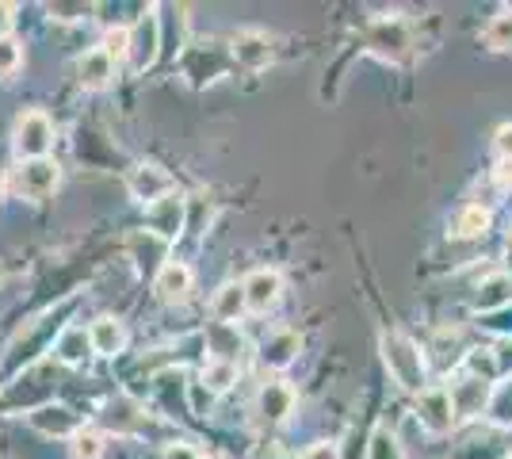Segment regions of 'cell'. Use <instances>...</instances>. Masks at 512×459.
<instances>
[{
    "mask_svg": "<svg viewBox=\"0 0 512 459\" xmlns=\"http://www.w3.org/2000/svg\"><path fill=\"white\" fill-rule=\"evenodd\" d=\"M54 146V123L46 119V111H23L12 131V150L20 161H39Z\"/></svg>",
    "mask_w": 512,
    "mask_h": 459,
    "instance_id": "2",
    "label": "cell"
},
{
    "mask_svg": "<svg viewBox=\"0 0 512 459\" xmlns=\"http://www.w3.org/2000/svg\"><path fill=\"white\" fill-rule=\"evenodd\" d=\"M486 417H490L497 429H512V379H501V383L490 391Z\"/></svg>",
    "mask_w": 512,
    "mask_h": 459,
    "instance_id": "22",
    "label": "cell"
},
{
    "mask_svg": "<svg viewBox=\"0 0 512 459\" xmlns=\"http://www.w3.org/2000/svg\"><path fill=\"white\" fill-rule=\"evenodd\" d=\"M234 383H237V364H230V360H211L203 368V387L211 394H226Z\"/></svg>",
    "mask_w": 512,
    "mask_h": 459,
    "instance_id": "26",
    "label": "cell"
},
{
    "mask_svg": "<svg viewBox=\"0 0 512 459\" xmlns=\"http://www.w3.org/2000/svg\"><path fill=\"white\" fill-rule=\"evenodd\" d=\"M367 459H406V448L398 433H390L386 425H379L371 437H367Z\"/></svg>",
    "mask_w": 512,
    "mask_h": 459,
    "instance_id": "23",
    "label": "cell"
},
{
    "mask_svg": "<svg viewBox=\"0 0 512 459\" xmlns=\"http://www.w3.org/2000/svg\"><path fill=\"white\" fill-rule=\"evenodd\" d=\"M207 345H211L214 360H230V364H234V356H230V352L241 349V337H237L234 326H222V322H214V326L207 329Z\"/></svg>",
    "mask_w": 512,
    "mask_h": 459,
    "instance_id": "25",
    "label": "cell"
},
{
    "mask_svg": "<svg viewBox=\"0 0 512 459\" xmlns=\"http://www.w3.org/2000/svg\"><path fill=\"white\" fill-rule=\"evenodd\" d=\"M0 196H4V176H0Z\"/></svg>",
    "mask_w": 512,
    "mask_h": 459,
    "instance_id": "37",
    "label": "cell"
},
{
    "mask_svg": "<svg viewBox=\"0 0 512 459\" xmlns=\"http://www.w3.org/2000/svg\"><path fill=\"white\" fill-rule=\"evenodd\" d=\"M153 291H157L161 303H180V299H188V291H192V268L184 261L161 264V272H157V280H153Z\"/></svg>",
    "mask_w": 512,
    "mask_h": 459,
    "instance_id": "11",
    "label": "cell"
},
{
    "mask_svg": "<svg viewBox=\"0 0 512 459\" xmlns=\"http://www.w3.org/2000/svg\"><path fill=\"white\" fill-rule=\"evenodd\" d=\"M256 410H260L264 421H287V417L295 414V391H291L287 383H268V387L260 391Z\"/></svg>",
    "mask_w": 512,
    "mask_h": 459,
    "instance_id": "18",
    "label": "cell"
},
{
    "mask_svg": "<svg viewBox=\"0 0 512 459\" xmlns=\"http://www.w3.org/2000/svg\"><path fill=\"white\" fill-rule=\"evenodd\" d=\"M27 425L31 429H39L43 437H77L81 433V421L77 414L69 410V406H39V410H31L27 414Z\"/></svg>",
    "mask_w": 512,
    "mask_h": 459,
    "instance_id": "10",
    "label": "cell"
},
{
    "mask_svg": "<svg viewBox=\"0 0 512 459\" xmlns=\"http://www.w3.org/2000/svg\"><path fill=\"white\" fill-rule=\"evenodd\" d=\"M8 23H12V8L8 4H0V39H8L4 31H8Z\"/></svg>",
    "mask_w": 512,
    "mask_h": 459,
    "instance_id": "35",
    "label": "cell"
},
{
    "mask_svg": "<svg viewBox=\"0 0 512 459\" xmlns=\"http://www.w3.org/2000/svg\"><path fill=\"white\" fill-rule=\"evenodd\" d=\"M279 291H283V280H279L276 268H256L245 280V303L253 314H268L279 303Z\"/></svg>",
    "mask_w": 512,
    "mask_h": 459,
    "instance_id": "9",
    "label": "cell"
},
{
    "mask_svg": "<svg viewBox=\"0 0 512 459\" xmlns=\"http://www.w3.org/2000/svg\"><path fill=\"white\" fill-rule=\"evenodd\" d=\"M467 375L470 379H482V383H497L501 379V364H497V352L493 349H474L467 356Z\"/></svg>",
    "mask_w": 512,
    "mask_h": 459,
    "instance_id": "27",
    "label": "cell"
},
{
    "mask_svg": "<svg viewBox=\"0 0 512 459\" xmlns=\"http://www.w3.org/2000/svg\"><path fill=\"white\" fill-rule=\"evenodd\" d=\"M302 341L295 329H276L268 341H264V352H260V360L268 364V368H291L295 364V356H299Z\"/></svg>",
    "mask_w": 512,
    "mask_h": 459,
    "instance_id": "16",
    "label": "cell"
},
{
    "mask_svg": "<svg viewBox=\"0 0 512 459\" xmlns=\"http://www.w3.org/2000/svg\"><path fill=\"white\" fill-rule=\"evenodd\" d=\"M88 337H92V352L96 356H119V352L127 349V326L119 318H96L92 329H88Z\"/></svg>",
    "mask_w": 512,
    "mask_h": 459,
    "instance_id": "15",
    "label": "cell"
},
{
    "mask_svg": "<svg viewBox=\"0 0 512 459\" xmlns=\"http://www.w3.org/2000/svg\"><path fill=\"white\" fill-rule=\"evenodd\" d=\"M111 77H115V58L107 54L104 46H96V50H88L85 58H81V66H77V81L85 88H107L111 85Z\"/></svg>",
    "mask_w": 512,
    "mask_h": 459,
    "instance_id": "14",
    "label": "cell"
},
{
    "mask_svg": "<svg viewBox=\"0 0 512 459\" xmlns=\"http://www.w3.org/2000/svg\"><path fill=\"white\" fill-rule=\"evenodd\" d=\"M245 310H249V303H245V284H222L218 291H214V299H211L214 322L234 326Z\"/></svg>",
    "mask_w": 512,
    "mask_h": 459,
    "instance_id": "17",
    "label": "cell"
},
{
    "mask_svg": "<svg viewBox=\"0 0 512 459\" xmlns=\"http://www.w3.org/2000/svg\"><path fill=\"white\" fill-rule=\"evenodd\" d=\"M161 459H203V456H199V448H195V444H184V440H180V444H169Z\"/></svg>",
    "mask_w": 512,
    "mask_h": 459,
    "instance_id": "32",
    "label": "cell"
},
{
    "mask_svg": "<svg viewBox=\"0 0 512 459\" xmlns=\"http://www.w3.org/2000/svg\"><path fill=\"white\" fill-rule=\"evenodd\" d=\"M486 230H490V211H486L482 203L463 207V211L455 215V226H451V234H455V238H482Z\"/></svg>",
    "mask_w": 512,
    "mask_h": 459,
    "instance_id": "21",
    "label": "cell"
},
{
    "mask_svg": "<svg viewBox=\"0 0 512 459\" xmlns=\"http://www.w3.org/2000/svg\"><path fill=\"white\" fill-rule=\"evenodd\" d=\"M54 352H58V360H62V364H69V368L85 364L88 352H92V337H88V329L65 326L62 333H58V341H54Z\"/></svg>",
    "mask_w": 512,
    "mask_h": 459,
    "instance_id": "20",
    "label": "cell"
},
{
    "mask_svg": "<svg viewBox=\"0 0 512 459\" xmlns=\"http://www.w3.org/2000/svg\"><path fill=\"white\" fill-rule=\"evenodd\" d=\"M497 180L509 188V184H512V161H501V165H497Z\"/></svg>",
    "mask_w": 512,
    "mask_h": 459,
    "instance_id": "34",
    "label": "cell"
},
{
    "mask_svg": "<svg viewBox=\"0 0 512 459\" xmlns=\"http://www.w3.org/2000/svg\"><path fill=\"white\" fill-rule=\"evenodd\" d=\"M127 188H130V196L138 199V203L153 207L157 199L172 196V176L165 173L157 161H142V165H134V169H130Z\"/></svg>",
    "mask_w": 512,
    "mask_h": 459,
    "instance_id": "8",
    "label": "cell"
},
{
    "mask_svg": "<svg viewBox=\"0 0 512 459\" xmlns=\"http://www.w3.org/2000/svg\"><path fill=\"white\" fill-rule=\"evenodd\" d=\"M20 66H23V43L0 39V77H12Z\"/></svg>",
    "mask_w": 512,
    "mask_h": 459,
    "instance_id": "29",
    "label": "cell"
},
{
    "mask_svg": "<svg viewBox=\"0 0 512 459\" xmlns=\"http://www.w3.org/2000/svg\"><path fill=\"white\" fill-rule=\"evenodd\" d=\"M146 222H150V230L161 241H176L180 230H188V199L180 196V192L157 199L150 211H146Z\"/></svg>",
    "mask_w": 512,
    "mask_h": 459,
    "instance_id": "7",
    "label": "cell"
},
{
    "mask_svg": "<svg viewBox=\"0 0 512 459\" xmlns=\"http://www.w3.org/2000/svg\"><path fill=\"white\" fill-rule=\"evenodd\" d=\"M268 459H295V456H287V452H268Z\"/></svg>",
    "mask_w": 512,
    "mask_h": 459,
    "instance_id": "36",
    "label": "cell"
},
{
    "mask_svg": "<svg viewBox=\"0 0 512 459\" xmlns=\"http://www.w3.org/2000/svg\"><path fill=\"white\" fill-rule=\"evenodd\" d=\"M157 50H161V23H157V12H142V20L130 27V66L138 69V73H146V69L157 62Z\"/></svg>",
    "mask_w": 512,
    "mask_h": 459,
    "instance_id": "6",
    "label": "cell"
},
{
    "mask_svg": "<svg viewBox=\"0 0 512 459\" xmlns=\"http://www.w3.org/2000/svg\"><path fill=\"white\" fill-rule=\"evenodd\" d=\"M69 452H73V459H100L104 456V437L96 429H81L69 444Z\"/></svg>",
    "mask_w": 512,
    "mask_h": 459,
    "instance_id": "28",
    "label": "cell"
},
{
    "mask_svg": "<svg viewBox=\"0 0 512 459\" xmlns=\"http://www.w3.org/2000/svg\"><path fill=\"white\" fill-rule=\"evenodd\" d=\"M234 58L237 66L245 69H264L276 58V50H272V39L264 31H241L234 39Z\"/></svg>",
    "mask_w": 512,
    "mask_h": 459,
    "instance_id": "13",
    "label": "cell"
},
{
    "mask_svg": "<svg viewBox=\"0 0 512 459\" xmlns=\"http://www.w3.org/2000/svg\"><path fill=\"white\" fill-rule=\"evenodd\" d=\"M104 50L111 54V58H115V62H123V58H127V50H130V31H127V27H115V31H107Z\"/></svg>",
    "mask_w": 512,
    "mask_h": 459,
    "instance_id": "30",
    "label": "cell"
},
{
    "mask_svg": "<svg viewBox=\"0 0 512 459\" xmlns=\"http://www.w3.org/2000/svg\"><path fill=\"white\" fill-rule=\"evenodd\" d=\"M451 402H455V414L459 417H478L486 414V406H490V383H482V379H459V383H451Z\"/></svg>",
    "mask_w": 512,
    "mask_h": 459,
    "instance_id": "12",
    "label": "cell"
},
{
    "mask_svg": "<svg viewBox=\"0 0 512 459\" xmlns=\"http://www.w3.org/2000/svg\"><path fill=\"white\" fill-rule=\"evenodd\" d=\"M379 349H383L386 372L394 375V383L402 391H425V352L417 349L406 333L386 329L383 337H379Z\"/></svg>",
    "mask_w": 512,
    "mask_h": 459,
    "instance_id": "1",
    "label": "cell"
},
{
    "mask_svg": "<svg viewBox=\"0 0 512 459\" xmlns=\"http://www.w3.org/2000/svg\"><path fill=\"white\" fill-rule=\"evenodd\" d=\"M482 39L490 50H512V8H501L490 23H486V31H482Z\"/></svg>",
    "mask_w": 512,
    "mask_h": 459,
    "instance_id": "24",
    "label": "cell"
},
{
    "mask_svg": "<svg viewBox=\"0 0 512 459\" xmlns=\"http://www.w3.org/2000/svg\"><path fill=\"white\" fill-rule=\"evenodd\" d=\"M409 23L402 16H383V20H375L367 27V46L379 54V58H390V62H398L402 54L409 50Z\"/></svg>",
    "mask_w": 512,
    "mask_h": 459,
    "instance_id": "5",
    "label": "cell"
},
{
    "mask_svg": "<svg viewBox=\"0 0 512 459\" xmlns=\"http://www.w3.org/2000/svg\"><path fill=\"white\" fill-rule=\"evenodd\" d=\"M58 180H62V169H58V161H50V157H39V161H20V169H16V192L23 199H46L54 196V188H58Z\"/></svg>",
    "mask_w": 512,
    "mask_h": 459,
    "instance_id": "4",
    "label": "cell"
},
{
    "mask_svg": "<svg viewBox=\"0 0 512 459\" xmlns=\"http://www.w3.org/2000/svg\"><path fill=\"white\" fill-rule=\"evenodd\" d=\"M302 459H341V452H337V444H314Z\"/></svg>",
    "mask_w": 512,
    "mask_h": 459,
    "instance_id": "33",
    "label": "cell"
},
{
    "mask_svg": "<svg viewBox=\"0 0 512 459\" xmlns=\"http://www.w3.org/2000/svg\"><path fill=\"white\" fill-rule=\"evenodd\" d=\"M493 153H497L501 161H512V123L497 127V134H493Z\"/></svg>",
    "mask_w": 512,
    "mask_h": 459,
    "instance_id": "31",
    "label": "cell"
},
{
    "mask_svg": "<svg viewBox=\"0 0 512 459\" xmlns=\"http://www.w3.org/2000/svg\"><path fill=\"white\" fill-rule=\"evenodd\" d=\"M417 417H421V425H425L432 437L451 433L455 421H459V414H455V402H451L448 387L436 383V387H425V391L417 394Z\"/></svg>",
    "mask_w": 512,
    "mask_h": 459,
    "instance_id": "3",
    "label": "cell"
},
{
    "mask_svg": "<svg viewBox=\"0 0 512 459\" xmlns=\"http://www.w3.org/2000/svg\"><path fill=\"white\" fill-rule=\"evenodd\" d=\"M474 310L490 314V310H501V306H512V276L509 272H493L490 280H482L478 295H474Z\"/></svg>",
    "mask_w": 512,
    "mask_h": 459,
    "instance_id": "19",
    "label": "cell"
}]
</instances>
